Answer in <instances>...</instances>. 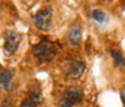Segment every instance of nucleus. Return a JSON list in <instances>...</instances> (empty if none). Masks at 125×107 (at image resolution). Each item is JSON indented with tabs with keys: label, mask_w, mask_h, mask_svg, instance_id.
<instances>
[{
	"label": "nucleus",
	"mask_w": 125,
	"mask_h": 107,
	"mask_svg": "<svg viewBox=\"0 0 125 107\" xmlns=\"http://www.w3.org/2000/svg\"><path fill=\"white\" fill-rule=\"evenodd\" d=\"M33 52L35 55V58H38L39 60L47 61V60H51V59L55 56L56 48H55V45L52 42L42 41L33 47Z\"/></svg>",
	"instance_id": "2"
},
{
	"label": "nucleus",
	"mask_w": 125,
	"mask_h": 107,
	"mask_svg": "<svg viewBox=\"0 0 125 107\" xmlns=\"http://www.w3.org/2000/svg\"><path fill=\"white\" fill-rule=\"evenodd\" d=\"M111 54H112V58L115 59V61H116L117 65H121V64H123V56H121V54L116 52V51H111Z\"/></svg>",
	"instance_id": "9"
},
{
	"label": "nucleus",
	"mask_w": 125,
	"mask_h": 107,
	"mask_svg": "<svg viewBox=\"0 0 125 107\" xmlns=\"http://www.w3.org/2000/svg\"><path fill=\"white\" fill-rule=\"evenodd\" d=\"M33 20L38 29H41V30L50 29L51 25H52V8H50V7L42 8L41 11H38L34 14Z\"/></svg>",
	"instance_id": "3"
},
{
	"label": "nucleus",
	"mask_w": 125,
	"mask_h": 107,
	"mask_svg": "<svg viewBox=\"0 0 125 107\" xmlns=\"http://www.w3.org/2000/svg\"><path fill=\"white\" fill-rule=\"evenodd\" d=\"M82 99H83V92L78 86H70L60 97L59 106L60 107H72V106L82 102Z\"/></svg>",
	"instance_id": "1"
},
{
	"label": "nucleus",
	"mask_w": 125,
	"mask_h": 107,
	"mask_svg": "<svg viewBox=\"0 0 125 107\" xmlns=\"http://www.w3.org/2000/svg\"><path fill=\"white\" fill-rule=\"evenodd\" d=\"M68 39H69V42L74 46H77L78 43H80V41H81V27L78 25H73L69 29Z\"/></svg>",
	"instance_id": "7"
},
{
	"label": "nucleus",
	"mask_w": 125,
	"mask_h": 107,
	"mask_svg": "<svg viewBox=\"0 0 125 107\" xmlns=\"http://www.w3.org/2000/svg\"><path fill=\"white\" fill-rule=\"evenodd\" d=\"M20 107H37L35 106V103H34V101H31V99H25L21 103V106Z\"/></svg>",
	"instance_id": "10"
},
{
	"label": "nucleus",
	"mask_w": 125,
	"mask_h": 107,
	"mask_svg": "<svg viewBox=\"0 0 125 107\" xmlns=\"http://www.w3.org/2000/svg\"><path fill=\"white\" fill-rule=\"evenodd\" d=\"M85 69H86V64L83 61H72L68 67L66 73H68L70 78H80L83 74Z\"/></svg>",
	"instance_id": "5"
},
{
	"label": "nucleus",
	"mask_w": 125,
	"mask_h": 107,
	"mask_svg": "<svg viewBox=\"0 0 125 107\" xmlns=\"http://www.w3.org/2000/svg\"><path fill=\"white\" fill-rule=\"evenodd\" d=\"M21 35L16 31H8L5 35V42H4V51L8 55L14 54L17 48L20 47V43H21Z\"/></svg>",
	"instance_id": "4"
},
{
	"label": "nucleus",
	"mask_w": 125,
	"mask_h": 107,
	"mask_svg": "<svg viewBox=\"0 0 125 107\" xmlns=\"http://www.w3.org/2000/svg\"><path fill=\"white\" fill-rule=\"evenodd\" d=\"M91 17L95 20L96 22H104L105 21V18H107V16H105V13L103 11H100V9H94L91 12Z\"/></svg>",
	"instance_id": "8"
},
{
	"label": "nucleus",
	"mask_w": 125,
	"mask_h": 107,
	"mask_svg": "<svg viewBox=\"0 0 125 107\" xmlns=\"http://www.w3.org/2000/svg\"><path fill=\"white\" fill-rule=\"evenodd\" d=\"M12 78H13L12 71L5 69V68H1V69H0V85H1L4 89H7V90L10 89Z\"/></svg>",
	"instance_id": "6"
}]
</instances>
